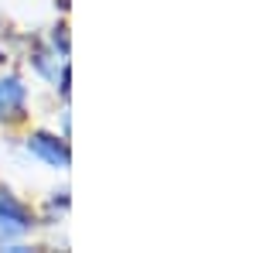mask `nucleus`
<instances>
[{
	"mask_svg": "<svg viewBox=\"0 0 256 253\" xmlns=\"http://www.w3.org/2000/svg\"><path fill=\"white\" fill-rule=\"evenodd\" d=\"M31 229V215L14 195L0 192V233L4 236H24Z\"/></svg>",
	"mask_w": 256,
	"mask_h": 253,
	"instance_id": "1",
	"label": "nucleus"
},
{
	"mask_svg": "<svg viewBox=\"0 0 256 253\" xmlns=\"http://www.w3.org/2000/svg\"><path fill=\"white\" fill-rule=\"evenodd\" d=\"M28 151L41 161H48L52 168H68V147L62 144L58 137H48V134H31L28 137Z\"/></svg>",
	"mask_w": 256,
	"mask_h": 253,
	"instance_id": "2",
	"label": "nucleus"
},
{
	"mask_svg": "<svg viewBox=\"0 0 256 253\" xmlns=\"http://www.w3.org/2000/svg\"><path fill=\"white\" fill-rule=\"evenodd\" d=\"M24 110V86L18 79H0V120H18Z\"/></svg>",
	"mask_w": 256,
	"mask_h": 253,
	"instance_id": "3",
	"label": "nucleus"
}]
</instances>
